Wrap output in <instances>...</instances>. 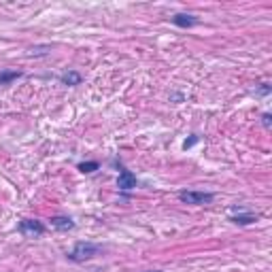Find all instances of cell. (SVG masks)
Masks as SVG:
<instances>
[{
    "instance_id": "3957f363",
    "label": "cell",
    "mask_w": 272,
    "mask_h": 272,
    "mask_svg": "<svg viewBox=\"0 0 272 272\" xmlns=\"http://www.w3.org/2000/svg\"><path fill=\"white\" fill-rule=\"evenodd\" d=\"M20 232L23 238H39L45 234V226L36 219H23L20 224Z\"/></svg>"
},
{
    "instance_id": "277c9868",
    "label": "cell",
    "mask_w": 272,
    "mask_h": 272,
    "mask_svg": "<svg viewBox=\"0 0 272 272\" xmlns=\"http://www.w3.org/2000/svg\"><path fill=\"white\" fill-rule=\"evenodd\" d=\"M117 187H119L121 191H130V189H134V187H136V177H134V172H130V170H126V168H121L119 177H117Z\"/></svg>"
},
{
    "instance_id": "7a4b0ae2",
    "label": "cell",
    "mask_w": 272,
    "mask_h": 272,
    "mask_svg": "<svg viewBox=\"0 0 272 272\" xmlns=\"http://www.w3.org/2000/svg\"><path fill=\"white\" fill-rule=\"evenodd\" d=\"M211 191H179V200L185 204H194V206H202V204H211L213 202Z\"/></svg>"
},
{
    "instance_id": "52a82bcc",
    "label": "cell",
    "mask_w": 272,
    "mask_h": 272,
    "mask_svg": "<svg viewBox=\"0 0 272 272\" xmlns=\"http://www.w3.org/2000/svg\"><path fill=\"white\" fill-rule=\"evenodd\" d=\"M60 81L64 83V85H70V88H75V85L81 83V75H79L77 70H68V72H64V75L60 77Z\"/></svg>"
},
{
    "instance_id": "4fadbf2b",
    "label": "cell",
    "mask_w": 272,
    "mask_h": 272,
    "mask_svg": "<svg viewBox=\"0 0 272 272\" xmlns=\"http://www.w3.org/2000/svg\"><path fill=\"white\" fill-rule=\"evenodd\" d=\"M153 272H159V270H153Z\"/></svg>"
},
{
    "instance_id": "6da1fadb",
    "label": "cell",
    "mask_w": 272,
    "mask_h": 272,
    "mask_svg": "<svg viewBox=\"0 0 272 272\" xmlns=\"http://www.w3.org/2000/svg\"><path fill=\"white\" fill-rule=\"evenodd\" d=\"M100 251H102L100 245L85 243V240H81V243H77L75 247H72L70 253H66V257L70 259V262H88V259L96 257Z\"/></svg>"
},
{
    "instance_id": "7c38bea8",
    "label": "cell",
    "mask_w": 272,
    "mask_h": 272,
    "mask_svg": "<svg viewBox=\"0 0 272 272\" xmlns=\"http://www.w3.org/2000/svg\"><path fill=\"white\" fill-rule=\"evenodd\" d=\"M196 143H198V136H191L189 140H185V143H183V147H185V149H189V147H194Z\"/></svg>"
},
{
    "instance_id": "ba28073f",
    "label": "cell",
    "mask_w": 272,
    "mask_h": 272,
    "mask_svg": "<svg viewBox=\"0 0 272 272\" xmlns=\"http://www.w3.org/2000/svg\"><path fill=\"white\" fill-rule=\"evenodd\" d=\"M232 221L238 226H249L253 221H257V215L253 213H238V215H232Z\"/></svg>"
},
{
    "instance_id": "8992f818",
    "label": "cell",
    "mask_w": 272,
    "mask_h": 272,
    "mask_svg": "<svg viewBox=\"0 0 272 272\" xmlns=\"http://www.w3.org/2000/svg\"><path fill=\"white\" fill-rule=\"evenodd\" d=\"M172 23L179 28H191V26H196L198 20L194 15H185V13H177L175 17H172Z\"/></svg>"
},
{
    "instance_id": "8fae6325",
    "label": "cell",
    "mask_w": 272,
    "mask_h": 272,
    "mask_svg": "<svg viewBox=\"0 0 272 272\" xmlns=\"http://www.w3.org/2000/svg\"><path fill=\"white\" fill-rule=\"evenodd\" d=\"M262 123H264L266 130L272 128V117H270V113H264V115H262Z\"/></svg>"
},
{
    "instance_id": "5b68a950",
    "label": "cell",
    "mask_w": 272,
    "mask_h": 272,
    "mask_svg": "<svg viewBox=\"0 0 272 272\" xmlns=\"http://www.w3.org/2000/svg\"><path fill=\"white\" fill-rule=\"evenodd\" d=\"M51 226L60 232H68V230L75 227V221H72L70 217H66V215H55V217H51Z\"/></svg>"
},
{
    "instance_id": "30bf717a",
    "label": "cell",
    "mask_w": 272,
    "mask_h": 272,
    "mask_svg": "<svg viewBox=\"0 0 272 272\" xmlns=\"http://www.w3.org/2000/svg\"><path fill=\"white\" fill-rule=\"evenodd\" d=\"M98 168H100L98 162H81V164H79V170H81V172H94Z\"/></svg>"
},
{
    "instance_id": "9c48e42d",
    "label": "cell",
    "mask_w": 272,
    "mask_h": 272,
    "mask_svg": "<svg viewBox=\"0 0 272 272\" xmlns=\"http://www.w3.org/2000/svg\"><path fill=\"white\" fill-rule=\"evenodd\" d=\"M22 72L20 70H4L0 72V85H9L11 81H15V79H20Z\"/></svg>"
}]
</instances>
